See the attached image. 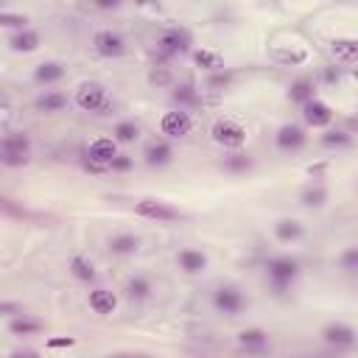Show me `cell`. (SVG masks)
<instances>
[{"label": "cell", "instance_id": "cell-30", "mask_svg": "<svg viewBox=\"0 0 358 358\" xmlns=\"http://www.w3.org/2000/svg\"><path fill=\"white\" fill-rule=\"evenodd\" d=\"M45 325L39 322V319H26V316H17V319H12L9 322V330L15 333V336H34V333H39Z\"/></svg>", "mask_w": 358, "mask_h": 358}, {"label": "cell", "instance_id": "cell-42", "mask_svg": "<svg viewBox=\"0 0 358 358\" xmlns=\"http://www.w3.org/2000/svg\"><path fill=\"white\" fill-rule=\"evenodd\" d=\"M325 82H328V84H339V82H341V70H339V67H336V70H333V67L325 70Z\"/></svg>", "mask_w": 358, "mask_h": 358}, {"label": "cell", "instance_id": "cell-36", "mask_svg": "<svg viewBox=\"0 0 358 358\" xmlns=\"http://www.w3.org/2000/svg\"><path fill=\"white\" fill-rule=\"evenodd\" d=\"M0 26L23 31V28H28V17L26 15H12V12H0Z\"/></svg>", "mask_w": 358, "mask_h": 358}, {"label": "cell", "instance_id": "cell-19", "mask_svg": "<svg viewBox=\"0 0 358 358\" xmlns=\"http://www.w3.org/2000/svg\"><path fill=\"white\" fill-rule=\"evenodd\" d=\"M64 73H67V70H64L62 62H42L34 70V82L37 84H56V82L64 79Z\"/></svg>", "mask_w": 358, "mask_h": 358}, {"label": "cell", "instance_id": "cell-2", "mask_svg": "<svg viewBox=\"0 0 358 358\" xmlns=\"http://www.w3.org/2000/svg\"><path fill=\"white\" fill-rule=\"evenodd\" d=\"M31 160V137L26 132L6 134L0 140V163L6 168H20Z\"/></svg>", "mask_w": 358, "mask_h": 358}, {"label": "cell", "instance_id": "cell-12", "mask_svg": "<svg viewBox=\"0 0 358 358\" xmlns=\"http://www.w3.org/2000/svg\"><path fill=\"white\" fill-rule=\"evenodd\" d=\"M238 344L247 350V355H266L269 352V333L260 328H247L238 333Z\"/></svg>", "mask_w": 358, "mask_h": 358}, {"label": "cell", "instance_id": "cell-44", "mask_svg": "<svg viewBox=\"0 0 358 358\" xmlns=\"http://www.w3.org/2000/svg\"><path fill=\"white\" fill-rule=\"evenodd\" d=\"M109 358H149V355H134V352H118V355H109Z\"/></svg>", "mask_w": 358, "mask_h": 358}, {"label": "cell", "instance_id": "cell-35", "mask_svg": "<svg viewBox=\"0 0 358 358\" xmlns=\"http://www.w3.org/2000/svg\"><path fill=\"white\" fill-rule=\"evenodd\" d=\"M271 59H277L280 64H303L305 59H308V53L305 51H271Z\"/></svg>", "mask_w": 358, "mask_h": 358}, {"label": "cell", "instance_id": "cell-38", "mask_svg": "<svg viewBox=\"0 0 358 358\" xmlns=\"http://www.w3.org/2000/svg\"><path fill=\"white\" fill-rule=\"evenodd\" d=\"M134 168V160L129 157V154H118L112 163H109V171H115V174H126V171H132Z\"/></svg>", "mask_w": 358, "mask_h": 358}, {"label": "cell", "instance_id": "cell-32", "mask_svg": "<svg viewBox=\"0 0 358 358\" xmlns=\"http://www.w3.org/2000/svg\"><path fill=\"white\" fill-rule=\"evenodd\" d=\"M249 168H252V157L244 154V152H235V154L224 157V171H230V174H247Z\"/></svg>", "mask_w": 358, "mask_h": 358}, {"label": "cell", "instance_id": "cell-8", "mask_svg": "<svg viewBox=\"0 0 358 358\" xmlns=\"http://www.w3.org/2000/svg\"><path fill=\"white\" fill-rule=\"evenodd\" d=\"M213 305H216V311L224 316H238L247 308V297L241 289H235V285H222V289L213 294Z\"/></svg>", "mask_w": 358, "mask_h": 358}, {"label": "cell", "instance_id": "cell-25", "mask_svg": "<svg viewBox=\"0 0 358 358\" xmlns=\"http://www.w3.org/2000/svg\"><path fill=\"white\" fill-rule=\"evenodd\" d=\"M126 297L132 303H143V300H149L152 297V280L149 277H132L126 283Z\"/></svg>", "mask_w": 358, "mask_h": 358}, {"label": "cell", "instance_id": "cell-22", "mask_svg": "<svg viewBox=\"0 0 358 358\" xmlns=\"http://www.w3.org/2000/svg\"><path fill=\"white\" fill-rule=\"evenodd\" d=\"M193 62H196L202 70H207V73H219V70H224V56L216 53V51H210V48L193 51Z\"/></svg>", "mask_w": 358, "mask_h": 358}, {"label": "cell", "instance_id": "cell-23", "mask_svg": "<svg viewBox=\"0 0 358 358\" xmlns=\"http://www.w3.org/2000/svg\"><path fill=\"white\" fill-rule=\"evenodd\" d=\"M34 107H37L39 112H45V115H51V112H62V109L67 107V96H64V93H59V90H45V93L34 101Z\"/></svg>", "mask_w": 358, "mask_h": 358}, {"label": "cell", "instance_id": "cell-37", "mask_svg": "<svg viewBox=\"0 0 358 358\" xmlns=\"http://www.w3.org/2000/svg\"><path fill=\"white\" fill-rule=\"evenodd\" d=\"M230 84H233V73H230V70H227V73H224V70H219V73H210V79H207V87L210 90H224Z\"/></svg>", "mask_w": 358, "mask_h": 358}, {"label": "cell", "instance_id": "cell-24", "mask_svg": "<svg viewBox=\"0 0 358 358\" xmlns=\"http://www.w3.org/2000/svg\"><path fill=\"white\" fill-rule=\"evenodd\" d=\"M171 98H174V104H177L182 112H188V109H193V107H199V104H202L199 90H196L193 84H179V87L171 93Z\"/></svg>", "mask_w": 358, "mask_h": 358}, {"label": "cell", "instance_id": "cell-17", "mask_svg": "<svg viewBox=\"0 0 358 358\" xmlns=\"http://www.w3.org/2000/svg\"><path fill=\"white\" fill-rule=\"evenodd\" d=\"M322 336H325V341L333 344V347H352V344H355V330H352L350 325H344V322L328 325V328L322 330Z\"/></svg>", "mask_w": 358, "mask_h": 358}, {"label": "cell", "instance_id": "cell-29", "mask_svg": "<svg viewBox=\"0 0 358 358\" xmlns=\"http://www.w3.org/2000/svg\"><path fill=\"white\" fill-rule=\"evenodd\" d=\"M140 137V126L134 120H120L115 129H112V140L115 143H134Z\"/></svg>", "mask_w": 358, "mask_h": 358}, {"label": "cell", "instance_id": "cell-1", "mask_svg": "<svg viewBox=\"0 0 358 358\" xmlns=\"http://www.w3.org/2000/svg\"><path fill=\"white\" fill-rule=\"evenodd\" d=\"M266 271H269V283H271V289L274 294H285L294 285L297 274H300V263L289 255H277L266 263Z\"/></svg>", "mask_w": 358, "mask_h": 358}, {"label": "cell", "instance_id": "cell-33", "mask_svg": "<svg viewBox=\"0 0 358 358\" xmlns=\"http://www.w3.org/2000/svg\"><path fill=\"white\" fill-rule=\"evenodd\" d=\"M149 84H154V87H171V84H174V73H171V67H165V64H154V67L149 70Z\"/></svg>", "mask_w": 358, "mask_h": 358}, {"label": "cell", "instance_id": "cell-41", "mask_svg": "<svg viewBox=\"0 0 358 358\" xmlns=\"http://www.w3.org/2000/svg\"><path fill=\"white\" fill-rule=\"evenodd\" d=\"M6 314H23V308L17 303H0V316H6Z\"/></svg>", "mask_w": 358, "mask_h": 358}, {"label": "cell", "instance_id": "cell-18", "mask_svg": "<svg viewBox=\"0 0 358 358\" xmlns=\"http://www.w3.org/2000/svg\"><path fill=\"white\" fill-rule=\"evenodd\" d=\"M303 224L297 222V219H277V224H274V238L280 241V244H294V241H300L303 238Z\"/></svg>", "mask_w": 358, "mask_h": 358}, {"label": "cell", "instance_id": "cell-20", "mask_svg": "<svg viewBox=\"0 0 358 358\" xmlns=\"http://www.w3.org/2000/svg\"><path fill=\"white\" fill-rule=\"evenodd\" d=\"M90 308L98 316H109L118 308V297L109 289H96V292H90Z\"/></svg>", "mask_w": 358, "mask_h": 358}, {"label": "cell", "instance_id": "cell-43", "mask_svg": "<svg viewBox=\"0 0 358 358\" xmlns=\"http://www.w3.org/2000/svg\"><path fill=\"white\" fill-rule=\"evenodd\" d=\"M9 358H37V350H17V352H12Z\"/></svg>", "mask_w": 358, "mask_h": 358}, {"label": "cell", "instance_id": "cell-39", "mask_svg": "<svg viewBox=\"0 0 358 358\" xmlns=\"http://www.w3.org/2000/svg\"><path fill=\"white\" fill-rule=\"evenodd\" d=\"M341 269H344L347 274H352V271L358 269V249H355V247H350V249L341 255Z\"/></svg>", "mask_w": 358, "mask_h": 358}, {"label": "cell", "instance_id": "cell-11", "mask_svg": "<svg viewBox=\"0 0 358 358\" xmlns=\"http://www.w3.org/2000/svg\"><path fill=\"white\" fill-rule=\"evenodd\" d=\"M274 143H277V149H283V152H297V149H303L305 143H308V134L297 123H285V126L277 129Z\"/></svg>", "mask_w": 358, "mask_h": 358}, {"label": "cell", "instance_id": "cell-34", "mask_svg": "<svg viewBox=\"0 0 358 358\" xmlns=\"http://www.w3.org/2000/svg\"><path fill=\"white\" fill-rule=\"evenodd\" d=\"M328 202V188L325 185H311L303 190V204L305 207H322Z\"/></svg>", "mask_w": 358, "mask_h": 358}, {"label": "cell", "instance_id": "cell-4", "mask_svg": "<svg viewBox=\"0 0 358 358\" xmlns=\"http://www.w3.org/2000/svg\"><path fill=\"white\" fill-rule=\"evenodd\" d=\"M76 107L84 109V112H96V115H107L112 109V101H109V93L104 84L98 82H87L76 90Z\"/></svg>", "mask_w": 358, "mask_h": 358}, {"label": "cell", "instance_id": "cell-5", "mask_svg": "<svg viewBox=\"0 0 358 358\" xmlns=\"http://www.w3.org/2000/svg\"><path fill=\"white\" fill-rule=\"evenodd\" d=\"M118 143L112 137H98L90 143V149H87V168L93 174H101V171H109V163L118 157Z\"/></svg>", "mask_w": 358, "mask_h": 358}, {"label": "cell", "instance_id": "cell-40", "mask_svg": "<svg viewBox=\"0 0 358 358\" xmlns=\"http://www.w3.org/2000/svg\"><path fill=\"white\" fill-rule=\"evenodd\" d=\"M76 339H70V336H62V339H48V347L51 350H59V347H73Z\"/></svg>", "mask_w": 358, "mask_h": 358}, {"label": "cell", "instance_id": "cell-9", "mask_svg": "<svg viewBox=\"0 0 358 358\" xmlns=\"http://www.w3.org/2000/svg\"><path fill=\"white\" fill-rule=\"evenodd\" d=\"M93 48H96V53L104 56V59H118V56L126 53V39H123L118 31H112V28H101V31L93 37Z\"/></svg>", "mask_w": 358, "mask_h": 358}, {"label": "cell", "instance_id": "cell-10", "mask_svg": "<svg viewBox=\"0 0 358 358\" xmlns=\"http://www.w3.org/2000/svg\"><path fill=\"white\" fill-rule=\"evenodd\" d=\"M193 129V118L182 109H174V112H165L163 120H160V132L168 137V140H179L185 134H190Z\"/></svg>", "mask_w": 358, "mask_h": 358}, {"label": "cell", "instance_id": "cell-15", "mask_svg": "<svg viewBox=\"0 0 358 358\" xmlns=\"http://www.w3.org/2000/svg\"><path fill=\"white\" fill-rule=\"evenodd\" d=\"M146 165H152V168H163V165H168L171 163V157H174V149H171V143L168 140H152L149 146H146Z\"/></svg>", "mask_w": 358, "mask_h": 358}, {"label": "cell", "instance_id": "cell-3", "mask_svg": "<svg viewBox=\"0 0 358 358\" xmlns=\"http://www.w3.org/2000/svg\"><path fill=\"white\" fill-rule=\"evenodd\" d=\"M193 45V34L185 28V26H171L165 28L160 37H157V53L163 59H174V56H182L188 53Z\"/></svg>", "mask_w": 358, "mask_h": 358}, {"label": "cell", "instance_id": "cell-16", "mask_svg": "<svg viewBox=\"0 0 358 358\" xmlns=\"http://www.w3.org/2000/svg\"><path fill=\"white\" fill-rule=\"evenodd\" d=\"M207 255L202 252V249H182L179 255H177V266L185 271V274H202L204 269H207Z\"/></svg>", "mask_w": 358, "mask_h": 358}, {"label": "cell", "instance_id": "cell-26", "mask_svg": "<svg viewBox=\"0 0 358 358\" xmlns=\"http://www.w3.org/2000/svg\"><path fill=\"white\" fill-rule=\"evenodd\" d=\"M140 249V238L137 235H132V233H120V235H115L112 241H109V252L112 255H134Z\"/></svg>", "mask_w": 358, "mask_h": 358}, {"label": "cell", "instance_id": "cell-27", "mask_svg": "<svg viewBox=\"0 0 358 358\" xmlns=\"http://www.w3.org/2000/svg\"><path fill=\"white\" fill-rule=\"evenodd\" d=\"M70 274H73L76 280H82V283H93L98 274H96V266L84 258V255H76L73 260H70Z\"/></svg>", "mask_w": 358, "mask_h": 358}, {"label": "cell", "instance_id": "cell-13", "mask_svg": "<svg viewBox=\"0 0 358 358\" xmlns=\"http://www.w3.org/2000/svg\"><path fill=\"white\" fill-rule=\"evenodd\" d=\"M303 118H305V123H308V126H314V129H325V126H330V123H333V109H330L325 101L314 98V101H308V104L303 107Z\"/></svg>", "mask_w": 358, "mask_h": 358}, {"label": "cell", "instance_id": "cell-14", "mask_svg": "<svg viewBox=\"0 0 358 358\" xmlns=\"http://www.w3.org/2000/svg\"><path fill=\"white\" fill-rule=\"evenodd\" d=\"M330 53L341 67H352L358 62V42L352 37H339L330 42Z\"/></svg>", "mask_w": 358, "mask_h": 358}, {"label": "cell", "instance_id": "cell-28", "mask_svg": "<svg viewBox=\"0 0 358 358\" xmlns=\"http://www.w3.org/2000/svg\"><path fill=\"white\" fill-rule=\"evenodd\" d=\"M289 98L294 101V104H308V101H314L316 96H314V82L311 79H297L292 87H289Z\"/></svg>", "mask_w": 358, "mask_h": 358}, {"label": "cell", "instance_id": "cell-6", "mask_svg": "<svg viewBox=\"0 0 358 358\" xmlns=\"http://www.w3.org/2000/svg\"><path fill=\"white\" fill-rule=\"evenodd\" d=\"M213 140H216L219 146L230 149V152H238L247 143V132H244V126L238 120L222 118V120H216V126H213Z\"/></svg>", "mask_w": 358, "mask_h": 358}, {"label": "cell", "instance_id": "cell-31", "mask_svg": "<svg viewBox=\"0 0 358 358\" xmlns=\"http://www.w3.org/2000/svg\"><path fill=\"white\" fill-rule=\"evenodd\" d=\"M322 146H328V149H347V146H352V134L344 132V129H330L328 134H322Z\"/></svg>", "mask_w": 358, "mask_h": 358}, {"label": "cell", "instance_id": "cell-7", "mask_svg": "<svg viewBox=\"0 0 358 358\" xmlns=\"http://www.w3.org/2000/svg\"><path fill=\"white\" fill-rule=\"evenodd\" d=\"M134 213L140 219H152V222H179L182 213L177 207H171L168 202H160V199H140L134 204Z\"/></svg>", "mask_w": 358, "mask_h": 358}, {"label": "cell", "instance_id": "cell-21", "mask_svg": "<svg viewBox=\"0 0 358 358\" xmlns=\"http://www.w3.org/2000/svg\"><path fill=\"white\" fill-rule=\"evenodd\" d=\"M9 48L17 51V53H31L39 48V34L31 31V28H23V31H15L9 37Z\"/></svg>", "mask_w": 358, "mask_h": 358}]
</instances>
